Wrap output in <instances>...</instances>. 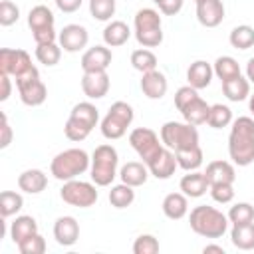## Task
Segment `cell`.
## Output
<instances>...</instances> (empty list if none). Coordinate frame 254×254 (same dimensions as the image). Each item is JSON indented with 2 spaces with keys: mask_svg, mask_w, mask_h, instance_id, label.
Wrapping results in <instances>:
<instances>
[{
  "mask_svg": "<svg viewBox=\"0 0 254 254\" xmlns=\"http://www.w3.org/2000/svg\"><path fill=\"white\" fill-rule=\"evenodd\" d=\"M228 155L234 165L248 167L254 163V119L240 115L232 121L228 135Z\"/></svg>",
  "mask_w": 254,
  "mask_h": 254,
  "instance_id": "6da1fadb",
  "label": "cell"
},
{
  "mask_svg": "<svg viewBox=\"0 0 254 254\" xmlns=\"http://www.w3.org/2000/svg\"><path fill=\"white\" fill-rule=\"evenodd\" d=\"M189 224L202 238H220L228 230V216L214 206L198 204L190 210Z\"/></svg>",
  "mask_w": 254,
  "mask_h": 254,
  "instance_id": "7a4b0ae2",
  "label": "cell"
},
{
  "mask_svg": "<svg viewBox=\"0 0 254 254\" xmlns=\"http://www.w3.org/2000/svg\"><path fill=\"white\" fill-rule=\"evenodd\" d=\"M91 167V157L83 151V149H65L62 153H58L52 163H50V173L54 175V179L65 183L71 179H77L79 175H83L87 169Z\"/></svg>",
  "mask_w": 254,
  "mask_h": 254,
  "instance_id": "3957f363",
  "label": "cell"
},
{
  "mask_svg": "<svg viewBox=\"0 0 254 254\" xmlns=\"http://www.w3.org/2000/svg\"><path fill=\"white\" fill-rule=\"evenodd\" d=\"M117 165H119V155H117V149L113 145H97L95 151L91 153V181L97 185V187H109L115 177L119 175L117 173Z\"/></svg>",
  "mask_w": 254,
  "mask_h": 254,
  "instance_id": "277c9868",
  "label": "cell"
},
{
  "mask_svg": "<svg viewBox=\"0 0 254 254\" xmlns=\"http://www.w3.org/2000/svg\"><path fill=\"white\" fill-rule=\"evenodd\" d=\"M135 40L143 48H157L163 42V20L155 8H141L133 18Z\"/></svg>",
  "mask_w": 254,
  "mask_h": 254,
  "instance_id": "5b68a950",
  "label": "cell"
},
{
  "mask_svg": "<svg viewBox=\"0 0 254 254\" xmlns=\"http://www.w3.org/2000/svg\"><path fill=\"white\" fill-rule=\"evenodd\" d=\"M133 117H135L133 107L127 101H115L101 119V127H99L101 135L111 141L121 139L127 133V127L133 123Z\"/></svg>",
  "mask_w": 254,
  "mask_h": 254,
  "instance_id": "8992f818",
  "label": "cell"
},
{
  "mask_svg": "<svg viewBox=\"0 0 254 254\" xmlns=\"http://www.w3.org/2000/svg\"><path fill=\"white\" fill-rule=\"evenodd\" d=\"M161 141L171 151H181L198 145V131L196 125L187 121H167L161 127Z\"/></svg>",
  "mask_w": 254,
  "mask_h": 254,
  "instance_id": "52a82bcc",
  "label": "cell"
},
{
  "mask_svg": "<svg viewBox=\"0 0 254 254\" xmlns=\"http://www.w3.org/2000/svg\"><path fill=\"white\" fill-rule=\"evenodd\" d=\"M16 87H18L22 103L28 107H38L48 97V87L40 79V71L36 65H32L28 71H24L22 75L16 77Z\"/></svg>",
  "mask_w": 254,
  "mask_h": 254,
  "instance_id": "ba28073f",
  "label": "cell"
},
{
  "mask_svg": "<svg viewBox=\"0 0 254 254\" xmlns=\"http://www.w3.org/2000/svg\"><path fill=\"white\" fill-rule=\"evenodd\" d=\"M97 185L95 183H87V181H77V179H71V181H65L62 190H60V196L64 202L71 204V206H77V208H89L97 202Z\"/></svg>",
  "mask_w": 254,
  "mask_h": 254,
  "instance_id": "9c48e42d",
  "label": "cell"
},
{
  "mask_svg": "<svg viewBox=\"0 0 254 254\" xmlns=\"http://www.w3.org/2000/svg\"><path fill=\"white\" fill-rule=\"evenodd\" d=\"M129 143L135 149V153L139 155V159H143L145 165L151 163L165 147L163 141L159 139V135L149 127H135L129 133Z\"/></svg>",
  "mask_w": 254,
  "mask_h": 254,
  "instance_id": "30bf717a",
  "label": "cell"
},
{
  "mask_svg": "<svg viewBox=\"0 0 254 254\" xmlns=\"http://www.w3.org/2000/svg\"><path fill=\"white\" fill-rule=\"evenodd\" d=\"M32 58L26 50H12V48H2L0 50V73L12 75L14 79L28 71L32 67Z\"/></svg>",
  "mask_w": 254,
  "mask_h": 254,
  "instance_id": "8fae6325",
  "label": "cell"
},
{
  "mask_svg": "<svg viewBox=\"0 0 254 254\" xmlns=\"http://www.w3.org/2000/svg\"><path fill=\"white\" fill-rule=\"evenodd\" d=\"M87 42H89V34L81 24H67L62 28L58 36V44L62 46L64 52H69V54L81 52L87 46Z\"/></svg>",
  "mask_w": 254,
  "mask_h": 254,
  "instance_id": "7c38bea8",
  "label": "cell"
},
{
  "mask_svg": "<svg viewBox=\"0 0 254 254\" xmlns=\"http://www.w3.org/2000/svg\"><path fill=\"white\" fill-rule=\"evenodd\" d=\"M111 60H113V54L109 46H93L83 52L79 64L83 71H107V67L111 65Z\"/></svg>",
  "mask_w": 254,
  "mask_h": 254,
  "instance_id": "4fadbf2b",
  "label": "cell"
},
{
  "mask_svg": "<svg viewBox=\"0 0 254 254\" xmlns=\"http://www.w3.org/2000/svg\"><path fill=\"white\" fill-rule=\"evenodd\" d=\"M224 4L222 0H198L196 2V20L204 28H216L224 20Z\"/></svg>",
  "mask_w": 254,
  "mask_h": 254,
  "instance_id": "5bb4252c",
  "label": "cell"
},
{
  "mask_svg": "<svg viewBox=\"0 0 254 254\" xmlns=\"http://www.w3.org/2000/svg\"><path fill=\"white\" fill-rule=\"evenodd\" d=\"M149 167V173L155 177V179H161V181H167L175 175L179 163H177V157H175V151H171L169 147H163L161 153L151 161L147 163Z\"/></svg>",
  "mask_w": 254,
  "mask_h": 254,
  "instance_id": "9a60e30c",
  "label": "cell"
},
{
  "mask_svg": "<svg viewBox=\"0 0 254 254\" xmlns=\"http://www.w3.org/2000/svg\"><path fill=\"white\" fill-rule=\"evenodd\" d=\"M81 91L89 99H101L109 91V75L107 71H83Z\"/></svg>",
  "mask_w": 254,
  "mask_h": 254,
  "instance_id": "2e32d148",
  "label": "cell"
},
{
  "mask_svg": "<svg viewBox=\"0 0 254 254\" xmlns=\"http://www.w3.org/2000/svg\"><path fill=\"white\" fill-rule=\"evenodd\" d=\"M54 238L60 246H73L79 238V222L73 216H60L54 222Z\"/></svg>",
  "mask_w": 254,
  "mask_h": 254,
  "instance_id": "e0dca14e",
  "label": "cell"
},
{
  "mask_svg": "<svg viewBox=\"0 0 254 254\" xmlns=\"http://www.w3.org/2000/svg\"><path fill=\"white\" fill-rule=\"evenodd\" d=\"M204 177L208 181V185H234L236 181V171H234V165L228 163V161H222V159H216V161H210L206 165V171H204Z\"/></svg>",
  "mask_w": 254,
  "mask_h": 254,
  "instance_id": "ac0fdd59",
  "label": "cell"
},
{
  "mask_svg": "<svg viewBox=\"0 0 254 254\" xmlns=\"http://www.w3.org/2000/svg\"><path fill=\"white\" fill-rule=\"evenodd\" d=\"M167 89H169V81H167L163 71L153 69V71L143 73V77H141V91H143L145 97L161 99L167 93Z\"/></svg>",
  "mask_w": 254,
  "mask_h": 254,
  "instance_id": "d6986e66",
  "label": "cell"
},
{
  "mask_svg": "<svg viewBox=\"0 0 254 254\" xmlns=\"http://www.w3.org/2000/svg\"><path fill=\"white\" fill-rule=\"evenodd\" d=\"M149 175H151V173H149V167H147L143 161H129V163H125V165L119 169V179H121V183L129 185V187H133V189L145 185L147 179H149Z\"/></svg>",
  "mask_w": 254,
  "mask_h": 254,
  "instance_id": "ffe728a7",
  "label": "cell"
},
{
  "mask_svg": "<svg viewBox=\"0 0 254 254\" xmlns=\"http://www.w3.org/2000/svg\"><path fill=\"white\" fill-rule=\"evenodd\" d=\"M48 187V175L42 169H26L18 177V189L28 194H40Z\"/></svg>",
  "mask_w": 254,
  "mask_h": 254,
  "instance_id": "44dd1931",
  "label": "cell"
},
{
  "mask_svg": "<svg viewBox=\"0 0 254 254\" xmlns=\"http://www.w3.org/2000/svg\"><path fill=\"white\" fill-rule=\"evenodd\" d=\"M212 75H214V69H212V65H210L208 62H204V60L192 62V64L189 65V69H187V81H189V85H192L194 89H204V87H208L210 81H212Z\"/></svg>",
  "mask_w": 254,
  "mask_h": 254,
  "instance_id": "7402d4cb",
  "label": "cell"
},
{
  "mask_svg": "<svg viewBox=\"0 0 254 254\" xmlns=\"http://www.w3.org/2000/svg\"><path fill=\"white\" fill-rule=\"evenodd\" d=\"M179 189H181V192H185L189 198H198V196H202V194L210 189V185H208L204 173L189 171V175H185V177L181 179Z\"/></svg>",
  "mask_w": 254,
  "mask_h": 254,
  "instance_id": "603a6c76",
  "label": "cell"
},
{
  "mask_svg": "<svg viewBox=\"0 0 254 254\" xmlns=\"http://www.w3.org/2000/svg\"><path fill=\"white\" fill-rule=\"evenodd\" d=\"M163 214L171 220H181L189 212V196L185 192H169L163 198Z\"/></svg>",
  "mask_w": 254,
  "mask_h": 254,
  "instance_id": "cb8c5ba5",
  "label": "cell"
},
{
  "mask_svg": "<svg viewBox=\"0 0 254 254\" xmlns=\"http://www.w3.org/2000/svg\"><path fill=\"white\" fill-rule=\"evenodd\" d=\"M131 38V28L121 20H111L103 28V42L109 48H119Z\"/></svg>",
  "mask_w": 254,
  "mask_h": 254,
  "instance_id": "d4e9b609",
  "label": "cell"
},
{
  "mask_svg": "<svg viewBox=\"0 0 254 254\" xmlns=\"http://www.w3.org/2000/svg\"><path fill=\"white\" fill-rule=\"evenodd\" d=\"M36 232H38V222L30 214H20L14 218V222H10V238L14 244L22 242L24 238H28Z\"/></svg>",
  "mask_w": 254,
  "mask_h": 254,
  "instance_id": "484cf974",
  "label": "cell"
},
{
  "mask_svg": "<svg viewBox=\"0 0 254 254\" xmlns=\"http://www.w3.org/2000/svg\"><path fill=\"white\" fill-rule=\"evenodd\" d=\"M208 111H210V105L198 95V97H194L185 109H181V115H183V119H185L187 123H190V125H202V123H206V119H208Z\"/></svg>",
  "mask_w": 254,
  "mask_h": 254,
  "instance_id": "4316f807",
  "label": "cell"
},
{
  "mask_svg": "<svg viewBox=\"0 0 254 254\" xmlns=\"http://www.w3.org/2000/svg\"><path fill=\"white\" fill-rule=\"evenodd\" d=\"M222 93L226 95L228 101H244L246 97H250V81L248 77H242V73L238 77H232L228 81H222Z\"/></svg>",
  "mask_w": 254,
  "mask_h": 254,
  "instance_id": "83f0119b",
  "label": "cell"
},
{
  "mask_svg": "<svg viewBox=\"0 0 254 254\" xmlns=\"http://www.w3.org/2000/svg\"><path fill=\"white\" fill-rule=\"evenodd\" d=\"M230 240L238 250H254V222L232 224Z\"/></svg>",
  "mask_w": 254,
  "mask_h": 254,
  "instance_id": "f1b7e54d",
  "label": "cell"
},
{
  "mask_svg": "<svg viewBox=\"0 0 254 254\" xmlns=\"http://www.w3.org/2000/svg\"><path fill=\"white\" fill-rule=\"evenodd\" d=\"M175 157H177V163L183 171H196L200 165H202V149L200 145H194V147H189V149H181V151H175Z\"/></svg>",
  "mask_w": 254,
  "mask_h": 254,
  "instance_id": "f546056e",
  "label": "cell"
},
{
  "mask_svg": "<svg viewBox=\"0 0 254 254\" xmlns=\"http://www.w3.org/2000/svg\"><path fill=\"white\" fill-rule=\"evenodd\" d=\"M54 22H56L54 12H52L48 6H44V4H38V6H34V8L28 12V26H30L32 32H36V30H40V28L54 26Z\"/></svg>",
  "mask_w": 254,
  "mask_h": 254,
  "instance_id": "4dcf8cb0",
  "label": "cell"
},
{
  "mask_svg": "<svg viewBox=\"0 0 254 254\" xmlns=\"http://www.w3.org/2000/svg\"><path fill=\"white\" fill-rule=\"evenodd\" d=\"M212 69H214V75L220 81H228V79L240 75V65H238V62L232 56H220V58H216L214 64H212Z\"/></svg>",
  "mask_w": 254,
  "mask_h": 254,
  "instance_id": "1f68e13d",
  "label": "cell"
},
{
  "mask_svg": "<svg viewBox=\"0 0 254 254\" xmlns=\"http://www.w3.org/2000/svg\"><path fill=\"white\" fill-rule=\"evenodd\" d=\"M69 117L79 119L81 123H85V125H89V127L93 129V127L97 125V121H99V109H97L91 101H79V103H75V105L71 107Z\"/></svg>",
  "mask_w": 254,
  "mask_h": 254,
  "instance_id": "d6a6232c",
  "label": "cell"
},
{
  "mask_svg": "<svg viewBox=\"0 0 254 254\" xmlns=\"http://www.w3.org/2000/svg\"><path fill=\"white\" fill-rule=\"evenodd\" d=\"M135 200V190L133 187L125 185V183H119V185H113L111 190H109V202L111 206L115 208H127L131 206Z\"/></svg>",
  "mask_w": 254,
  "mask_h": 254,
  "instance_id": "836d02e7",
  "label": "cell"
},
{
  "mask_svg": "<svg viewBox=\"0 0 254 254\" xmlns=\"http://www.w3.org/2000/svg\"><path fill=\"white\" fill-rule=\"evenodd\" d=\"M228 42L236 50H248V48H252L254 46V28L248 26V24H240V26L232 28V32L228 36Z\"/></svg>",
  "mask_w": 254,
  "mask_h": 254,
  "instance_id": "e575fe53",
  "label": "cell"
},
{
  "mask_svg": "<svg viewBox=\"0 0 254 254\" xmlns=\"http://www.w3.org/2000/svg\"><path fill=\"white\" fill-rule=\"evenodd\" d=\"M232 109L228 105H222V103H214L210 105V111H208V119L206 123L212 127V129H222V127H228L232 125Z\"/></svg>",
  "mask_w": 254,
  "mask_h": 254,
  "instance_id": "d590c367",
  "label": "cell"
},
{
  "mask_svg": "<svg viewBox=\"0 0 254 254\" xmlns=\"http://www.w3.org/2000/svg\"><path fill=\"white\" fill-rule=\"evenodd\" d=\"M24 206V198L20 192L16 190H2L0 192V214L2 216H14L22 210Z\"/></svg>",
  "mask_w": 254,
  "mask_h": 254,
  "instance_id": "8d00e7d4",
  "label": "cell"
},
{
  "mask_svg": "<svg viewBox=\"0 0 254 254\" xmlns=\"http://www.w3.org/2000/svg\"><path fill=\"white\" fill-rule=\"evenodd\" d=\"M131 65L141 73L153 71V69H157V56L149 48H139L131 54Z\"/></svg>",
  "mask_w": 254,
  "mask_h": 254,
  "instance_id": "74e56055",
  "label": "cell"
},
{
  "mask_svg": "<svg viewBox=\"0 0 254 254\" xmlns=\"http://www.w3.org/2000/svg\"><path fill=\"white\" fill-rule=\"evenodd\" d=\"M62 58V46L58 42L54 44H38L36 46V60L48 67L56 65Z\"/></svg>",
  "mask_w": 254,
  "mask_h": 254,
  "instance_id": "f35d334b",
  "label": "cell"
},
{
  "mask_svg": "<svg viewBox=\"0 0 254 254\" xmlns=\"http://www.w3.org/2000/svg\"><path fill=\"white\" fill-rule=\"evenodd\" d=\"M226 216H228V222H232V224L254 222V206L250 202H236L230 206Z\"/></svg>",
  "mask_w": 254,
  "mask_h": 254,
  "instance_id": "ab89813d",
  "label": "cell"
},
{
  "mask_svg": "<svg viewBox=\"0 0 254 254\" xmlns=\"http://www.w3.org/2000/svg\"><path fill=\"white\" fill-rule=\"evenodd\" d=\"M89 14L99 22H109L115 14V0H89Z\"/></svg>",
  "mask_w": 254,
  "mask_h": 254,
  "instance_id": "60d3db41",
  "label": "cell"
},
{
  "mask_svg": "<svg viewBox=\"0 0 254 254\" xmlns=\"http://www.w3.org/2000/svg\"><path fill=\"white\" fill-rule=\"evenodd\" d=\"M64 133L69 141H83L87 139V135L91 133V127L81 123L79 119H73V117H67L65 125H64Z\"/></svg>",
  "mask_w": 254,
  "mask_h": 254,
  "instance_id": "b9f144b4",
  "label": "cell"
},
{
  "mask_svg": "<svg viewBox=\"0 0 254 254\" xmlns=\"http://www.w3.org/2000/svg\"><path fill=\"white\" fill-rule=\"evenodd\" d=\"M16 246H18V250H20L22 254H44V252H46V240H44V236H42L40 232H36V234H32V236L24 238V240L18 242Z\"/></svg>",
  "mask_w": 254,
  "mask_h": 254,
  "instance_id": "7bdbcfd3",
  "label": "cell"
},
{
  "mask_svg": "<svg viewBox=\"0 0 254 254\" xmlns=\"http://www.w3.org/2000/svg\"><path fill=\"white\" fill-rule=\"evenodd\" d=\"M159 248V240L153 234H139L133 242V254H157Z\"/></svg>",
  "mask_w": 254,
  "mask_h": 254,
  "instance_id": "ee69618b",
  "label": "cell"
},
{
  "mask_svg": "<svg viewBox=\"0 0 254 254\" xmlns=\"http://www.w3.org/2000/svg\"><path fill=\"white\" fill-rule=\"evenodd\" d=\"M20 18V8L12 0H2L0 4V26H12Z\"/></svg>",
  "mask_w": 254,
  "mask_h": 254,
  "instance_id": "f6af8a7d",
  "label": "cell"
},
{
  "mask_svg": "<svg viewBox=\"0 0 254 254\" xmlns=\"http://www.w3.org/2000/svg\"><path fill=\"white\" fill-rule=\"evenodd\" d=\"M208 190H210L212 200L214 202H220V204H228L234 198V187L232 185H226V183H222V185H210Z\"/></svg>",
  "mask_w": 254,
  "mask_h": 254,
  "instance_id": "bcb514c9",
  "label": "cell"
},
{
  "mask_svg": "<svg viewBox=\"0 0 254 254\" xmlns=\"http://www.w3.org/2000/svg\"><path fill=\"white\" fill-rule=\"evenodd\" d=\"M194 97H198V89H194L192 85H183V87H179V89L175 91V107L181 111V109H185Z\"/></svg>",
  "mask_w": 254,
  "mask_h": 254,
  "instance_id": "7dc6e473",
  "label": "cell"
},
{
  "mask_svg": "<svg viewBox=\"0 0 254 254\" xmlns=\"http://www.w3.org/2000/svg\"><path fill=\"white\" fill-rule=\"evenodd\" d=\"M32 36H34V42L38 46V44H54V42H58L60 34L56 32L54 26H48V28H40V30L32 32Z\"/></svg>",
  "mask_w": 254,
  "mask_h": 254,
  "instance_id": "c3c4849f",
  "label": "cell"
},
{
  "mask_svg": "<svg viewBox=\"0 0 254 254\" xmlns=\"http://www.w3.org/2000/svg\"><path fill=\"white\" fill-rule=\"evenodd\" d=\"M0 149H6L10 143H12V127L8 123V115L6 113H0Z\"/></svg>",
  "mask_w": 254,
  "mask_h": 254,
  "instance_id": "681fc988",
  "label": "cell"
},
{
  "mask_svg": "<svg viewBox=\"0 0 254 254\" xmlns=\"http://www.w3.org/2000/svg\"><path fill=\"white\" fill-rule=\"evenodd\" d=\"M183 4H185V0H161L157 6H159V10H161V14H165V16H175V14H179V12L183 10Z\"/></svg>",
  "mask_w": 254,
  "mask_h": 254,
  "instance_id": "f907efd6",
  "label": "cell"
},
{
  "mask_svg": "<svg viewBox=\"0 0 254 254\" xmlns=\"http://www.w3.org/2000/svg\"><path fill=\"white\" fill-rule=\"evenodd\" d=\"M54 2H56L58 10H62L64 14H73V12H77L81 8L83 0H54Z\"/></svg>",
  "mask_w": 254,
  "mask_h": 254,
  "instance_id": "816d5d0a",
  "label": "cell"
},
{
  "mask_svg": "<svg viewBox=\"0 0 254 254\" xmlns=\"http://www.w3.org/2000/svg\"><path fill=\"white\" fill-rule=\"evenodd\" d=\"M12 75H6V73H0V85H2V91H0V101H6L12 93Z\"/></svg>",
  "mask_w": 254,
  "mask_h": 254,
  "instance_id": "f5cc1de1",
  "label": "cell"
},
{
  "mask_svg": "<svg viewBox=\"0 0 254 254\" xmlns=\"http://www.w3.org/2000/svg\"><path fill=\"white\" fill-rule=\"evenodd\" d=\"M246 77L250 83H254V58H250L246 64Z\"/></svg>",
  "mask_w": 254,
  "mask_h": 254,
  "instance_id": "db71d44e",
  "label": "cell"
},
{
  "mask_svg": "<svg viewBox=\"0 0 254 254\" xmlns=\"http://www.w3.org/2000/svg\"><path fill=\"white\" fill-rule=\"evenodd\" d=\"M202 252H204V254H208V252H218V254H224V248H222V246H218V244H206V246L202 248Z\"/></svg>",
  "mask_w": 254,
  "mask_h": 254,
  "instance_id": "11a10c76",
  "label": "cell"
},
{
  "mask_svg": "<svg viewBox=\"0 0 254 254\" xmlns=\"http://www.w3.org/2000/svg\"><path fill=\"white\" fill-rule=\"evenodd\" d=\"M248 109L252 111V115H254V93L248 97Z\"/></svg>",
  "mask_w": 254,
  "mask_h": 254,
  "instance_id": "9f6ffc18",
  "label": "cell"
},
{
  "mask_svg": "<svg viewBox=\"0 0 254 254\" xmlns=\"http://www.w3.org/2000/svg\"><path fill=\"white\" fill-rule=\"evenodd\" d=\"M153 2H155V4H159V2H161V0H153Z\"/></svg>",
  "mask_w": 254,
  "mask_h": 254,
  "instance_id": "6f0895ef",
  "label": "cell"
},
{
  "mask_svg": "<svg viewBox=\"0 0 254 254\" xmlns=\"http://www.w3.org/2000/svg\"><path fill=\"white\" fill-rule=\"evenodd\" d=\"M194 2H198V0H194Z\"/></svg>",
  "mask_w": 254,
  "mask_h": 254,
  "instance_id": "680465c9",
  "label": "cell"
}]
</instances>
